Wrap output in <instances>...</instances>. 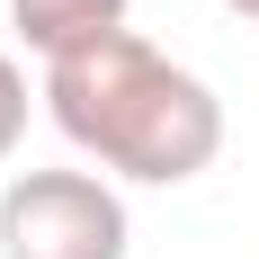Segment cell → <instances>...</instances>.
Segmentation results:
<instances>
[{
  "mask_svg": "<svg viewBox=\"0 0 259 259\" xmlns=\"http://www.w3.org/2000/svg\"><path fill=\"white\" fill-rule=\"evenodd\" d=\"M224 9H233V18H250V27H259V0H224Z\"/></svg>",
  "mask_w": 259,
  "mask_h": 259,
  "instance_id": "obj_5",
  "label": "cell"
},
{
  "mask_svg": "<svg viewBox=\"0 0 259 259\" xmlns=\"http://www.w3.org/2000/svg\"><path fill=\"white\" fill-rule=\"evenodd\" d=\"M9 27L54 63V54H80L99 36H116L125 27V0H9Z\"/></svg>",
  "mask_w": 259,
  "mask_h": 259,
  "instance_id": "obj_3",
  "label": "cell"
},
{
  "mask_svg": "<svg viewBox=\"0 0 259 259\" xmlns=\"http://www.w3.org/2000/svg\"><path fill=\"white\" fill-rule=\"evenodd\" d=\"M45 116L72 134V152H90L99 170L143 179V188H179L224 152V99L188 63L143 45L134 27H116L80 54H54Z\"/></svg>",
  "mask_w": 259,
  "mask_h": 259,
  "instance_id": "obj_1",
  "label": "cell"
},
{
  "mask_svg": "<svg viewBox=\"0 0 259 259\" xmlns=\"http://www.w3.org/2000/svg\"><path fill=\"white\" fill-rule=\"evenodd\" d=\"M134 224L99 170H18L0 188V259H125Z\"/></svg>",
  "mask_w": 259,
  "mask_h": 259,
  "instance_id": "obj_2",
  "label": "cell"
},
{
  "mask_svg": "<svg viewBox=\"0 0 259 259\" xmlns=\"http://www.w3.org/2000/svg\"><path fill=\"white\" fill-rule=\"evenodd\" d=\"M18 134H27V72L0 54V161L18 152Z\"/></svg>",
  "mask_w": 259,
  "mask_h": 259,
  "instance_id": "obj_4",
  "label": "cell"
}]
</instances>
